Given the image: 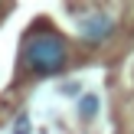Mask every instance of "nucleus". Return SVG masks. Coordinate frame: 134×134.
<instances>
[{
  "instance_id": "f257e3e1",
  "label": "nucleus",
  "mask_w": 134,
  "mask_h": 134,
  "mask_svg": "<svg viewBox=\"0 0 134 134\" xmlns=\"http://www.w3.org/2000/svg\"><path fill=\"white\" fill-rule=\"evenodd\" d=\"M26 62L36 72H59L65 62V39L52 30H39L26 39Z\"/></svg>"
},
{
  "instance_id": "f03ea898",
  "label": "nucleus",
  "mask_w": 134,
  "mask_h": 134,
  "mask_svg": "<svg viewBox=\"0 0 134 134\" xmlns=\"http://www.w3.org/2000/svg\"><path fill=\"white\" fill-rule=\"evenodd\" d=\"M111 30H115V20H111V16H105V13H95V16L82 20V36H85V39H92V43L105 39Z\"/></svg>"
},
{
  "instance_id": "7ed1b4c3",
  "label": "nucleus",
  "mask_w": 134,
  "mask_h": 134,
  "mask_svg": "<svg viewBox=\"0 0 134 134\" xmlns=\"http://www.w3.org/2000/svg\"><path fill=\"white\" fill-rule=\"evenodd\" d=\"M98 111V98L95 95H85V102H82V115H95Z\"/></svg>"
}]
</instances>
